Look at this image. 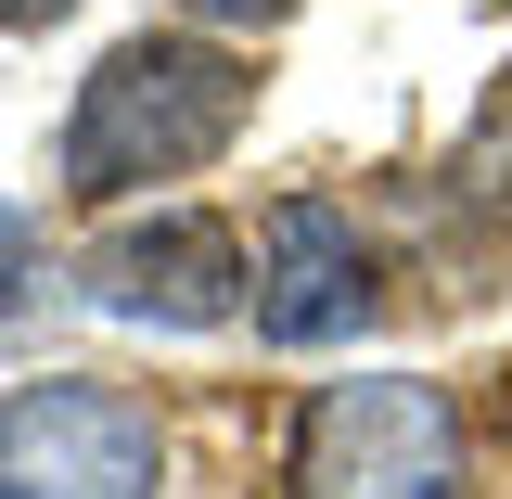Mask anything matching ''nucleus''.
Segmentation results:
<instances>
[{
    "mask_svg": "<svg viewBox=\"0 0 512 499\" xmlns=\"http://www.w3.org/2000/svg\"><path fill=\"white\" fill-rule=\"evenodd\" d=\"M256 116V64L231 39H116L64 103V192L77 205H128L154 180L218 167Z\"/></svg>",
    "mask_w": 512,
    "mask_h": 499,
    "instance_id": "1",
    "label": "nucleus"
},
{
    "mask_svg": "<svg viewBox=\"0 0 512 499\" xmlns=\"http://www.w3.org/2000/svg\"><path fill=\"white\" fill-rule=\"evenodd\" d=\"M295 499H461V410L423 372H346L295 423Z\"/></svg>",
    "mask_w": 512,
    "mask_h": 499,
    "instance_id": "2",
    "label": "nucleus"
},
{
    "mask_svg": "<svg viewBox=\"0 0 512 499\" xmlns=\"http://www.w3.org/2000/svg\"><path fill=\"white\" fill-rule=\"evenodd\" d=\"M167 436L154 410L103 372H52L0 397V499H154Z\"/></svg>",
    "mask_w": 512,
    "mask_h": 499,
    "instance_id": "3",
    "label": "nucleus"
},
{
    "mask_svg": "<svg viewBox=\"0 0 512 499\" xmlns=\"http://www.w3.org/2000/svg\"><path fill=\"white\" fill-rule=\"evenodd\" d=\"M77 295L103 320H141V333H218L256 295V269L205 205H154V218H116L103 244L77 256Z\"/></svg>",
    "mask_w": 512,
    "mask_h": 499,
    "instance_id": "4",
    "label": "nucleus"
},
{
    "mask_svg": "<svg viewBox=\"0 0 512 499\" xmlns=\"http://www.w3.org/2000/svg\"><path fill=\"white\" fill-rule=\"evenodd\" d=\"M359 320H372V244H359V218L320 205V192H282L269 231H256V333L269 346H333Z\"/></svg>",
    "mask_w": 512,
    "mask_h": 499,
    "instance_id": "5",
    "label": "nucleus"
},
{
    "mask_svg": "<svg viewBox=\"0 0 512 499\" xmlns=\"http://www.w3.org/2000/svg\"><path fill=\"white\" fill-rule=\"evenodd\" d=\"M26 282H39V231H26V218H13V205H0V308H13V295H26Z\"/></svg>",
    "mask_w": 512,
    "mask_h": 499,
    "instance_id": "6",
    "label": "nucleus"
},
{
    "mask_svg": "<svg viewBox=\"0 0 512 499\" xmlns=\"http://www.w3.org/2000/svg\"><path fill=\"white\" fill-rule=\"evenodd\" d=\"M180 13H205V26H282L295 0H180Z\"/></svg>",
    "mask_w": 512,
    "mask_h": 499,
    "instance_id": "7",
    "label": "nucleus"
},
{
    "mask_svg": "<svg viewBox=\"0 0 512 499\" xmlns=\"http://www.w3.org/2000/svg\"><path fill=\"white\" fill-rule=\"evenodd\" d=\"M64 13H77V0H0V26H26V39H39V26H64Z\"/></svg>",
    "mask_w": 512,
    "mask_h": 499,
    "instance_id": "8",
    "label": "nucleus"
},
{
    "mask_svg": "<svg viewBox=\"0 0 512 499\" xmlns=\"http://www.w3.org/2000/svg\"><path fill=\"white\" fill-rule=\"evenodd\" d=\"M487 13H512V0H487Z\"/></svg>",
    "mask_w": 512,
    "mask_h": 499,
    "instance_id": "9",
    "label": "nucleus"
}]
</instances>
